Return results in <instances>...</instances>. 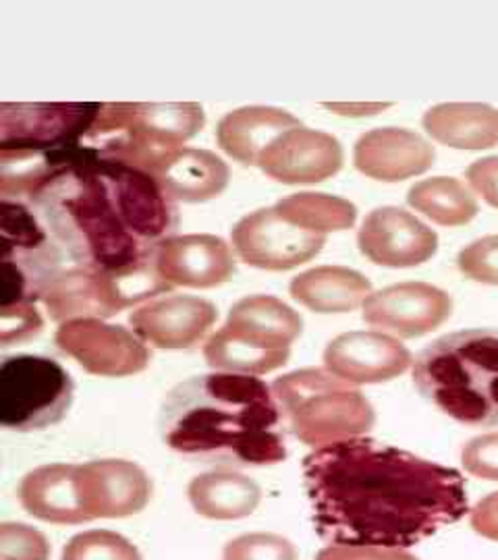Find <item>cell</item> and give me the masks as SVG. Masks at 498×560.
Segmentation results:
<instances>
[{
    "mask_svg": "<svg viewBox=\"0 0 498 560\" xmlns=\"http://www.w3.org/2000/svg\"><path fill=\"white\" fill-rule=\"evenodd\" d=\"M303 486L320 538L343 546L412 548L470 511L458 469L363 436L308 455Z\"/></svg>",
    "mask_w": 498,
    "mask_h": 560,
    "instance_id": "6da1fadb",
    "label": "cell"
},
{
    "mask_svg": "<svg viewBox=\"0 0 498 560\" xmlns=\"http://www.w3.org/2000/svg\"><path fill=\"white\" fill-rule=\"evenodd\" d=\"M76 266L127 272L154 264L160 243L179 226L175 201L159 179L88 148L25 201Z\"/></svg>",
    "mask_w": 498,
    "mask_h": 560,
    "instance_id": "7a4b0ae2",
    "label": "cell"
},
{
    "mask_svg": "<svg viewBox=\"0 0 498 560\" xmlns=\"http://www.w3.org/2000/svg\"><path fill=\"white\" fill-rule=\"evenodd\" d=\"M160 439L183 455L219 467H266L287 459L273 388L256 376L201 374L162 400Z\"/></svg>",
    "mask_w": 498,
    "mask_h": 560,
    "instance_id": "3957f363",
    "label": "cell"
},
{
    "mask_svg": "<svg viewBox=\"0 0 498 560\" xmlns=\"http://www.w3.org/2000/svg\"><path fill=\"white\" fill-rule=\"evenodd\" d=\"M100 110L99 102H2V200H30L42 183L80 161Z\"/></svg>",
    "mask_w": 498,
    "mask_h": 560,
    "instance_id": "277c9868",
    "label": "cell"
},
{
    "mask_svg": "<svg viewBox=\"0 0 498 560\" xmlns=\"http://www.w3.org/2000/svg\"><path fill=\"white\" fill-rule=\"evenodd\" d=\"M414 386L447 418L497 428L498 328H467L432 340L414 361Z\"/></svg>",
    "mask_w": 498,
    "mask_h": 560,
    "instance_id": "5b68a950",
    "label": "cell"
},
{
    "mask_svg": "<svg viewBox=\"0 0 498 560\" xmlns=\"http://www.w3.org/2000/svg\"><path fill=\"white\" fill-rule=\"evenodd\" d=\"M204 125L206 115L198 102L102 104L88 143L104 159L154 175Z\"/></svg>",
    "mask_w": 498,
    "mask_h": 560,
    "instance_id": "8992f818",
    "label": "cell"
},
{
    "mask_svg": "<svg viewBox=\"0 0 498 560\" xmlns=\"http://www.w3.org/2000/svg\"><path fill=\"white\" fill-rule=\"evenodd\" d=\"M282 425L308 446H328L370 432L377 416L358 388L328 370L305 368L273 382Z\"/></svg>",
    "mask_w": 498,
    "mask_h": 560,
    "instance_id": "52a82bcc",
    "label": "cell"
},
{
    "mask_svg": "<svg viewBox=\"0 0 498 560\" xmlns=\"http://www.w3.org/2000/svg\"><path fill=\"white\" fill-rule=\"evenodd\" d=\"M301 330V316L285 301L250 295L231 307L224 326L206 342L204 358L227 374H270L289 361Z\"/></svg>",
    "mask_w": 498,
    "mask_h": 560,
    "instance_id": "ba28073f",
    "label": "cell"
},
{
    "mask_svg": "<svg viewBox=\"0 0 498 560\" xmlns=\"http://www.w3.org/2000/svg\"><path fill=\"white\" fill-rule=\"evenodd\" d=\"M173 287L157 272V266H143L127 272H100L83 266L60 270L38 295L50 320H106L123 310L169 293Z\"/></svg>",
    "mask_w": 498,
    "mask_h": 560,
    "instance_id": "9c48e42d",
    "label": "cell"
},
{
    "mask_svg": "<svg viewBox=\"0 0 498 560\" xmlns=\"http://www.w3.org/2000/svg\"><path fill=\"white\" fill-rule=\"evenodd\" d=\"M76 395L71 374L46 355L20 353L0 365V423L11 432H38L67 418Z\"/></svg>",
    "mask_w": 498,
    "mask_h": 560,
    "instance_id": "30bf717a",
    "label": "cell"
},
{
    "mask_svg": "<svg viewBox=\"0 0 498 560\" xmlns=\"http://www.w3.org/2000/svg\"><path fill=\"white\" fill-rule=\"evenodd\" d=\"M0 307L36 303L42 289L59 275L65 254L30 203L0 200Z\"/></svg>",
    "mask_w": 498,
    "mask_h": 560,
    "instance_id": "8fae6325",
    "label": "cell"
},
{
    "mask_svg": "<svg viewBox=\"0 0 498 560\" xmlns=\"http://www.w3.org/2000/svg\"><path fill=\"white\" fill-rule=\"evenodd\" d=\"M233 249L241 260L259 270H293L316 258L326 235L303 231L285 221L275 206L243 217L231 231Z\"/></svg>",
    "mask_w": 498,
    "mask_h": 560,
    "instance_id": "7c38bea8",
    "label": "cell"
},
{
    "mask_svg": "<svg viewBox=\"0 0 498 560\" xmlns=\"http://www.w3.org/2000/svg\"><path fill=\"white\" fill-rule=\"evenodd\" d=\"M55 345L94 376L123 378L140 374L150 365V351L138 335L125 326L94 318L60 324Z\"/></svg>",
    "mask_w": 498,
    "mask_h": 560,
    "instance_id": "4fadbf2b",
    "label": "cell"
},
{
    "mask_svg": "<svg viewBox=\"0 0 498 560\" xmlns=\"http://www.w3.org/2000/svg\"><path fill=\"white\" fill-rule=\"evenodd\" d=\"M258 166L266 177L282 185H316L339 173L343 148L337 138L299 125L264 150Z\"/></svg>",
    "mask_w": 498,
    "mask_h": 560,
    "instance_id": "5bb4252c",
    "label": "cell"
},
{
    "mask_svg": "<svg viewBox=\"0 0 498 560\" xmlns=\"http://www.w3.org/2000/svg\"><path fill=\"white\" fill-rule=\"evenodd\" d=\"M453 301L432 284L403 282L372 293L363 303V320L401 339L437 330L451 316Z\"/></svg>",
    "mask_w": 498,
    "mask_h": 560,
    "instance_id": "9a60e30c",
    "label": "cell"
},
{
    "mask_svg": "<svg viewBox=\"0 0 498 560\" xmlns=\"http://www.w3.org/2000/svg\"><path fill=\"white\" fill-rule=\"evenodd\" d=\"M359 252L386 268H412L439 249L432 229L401 208H379L366 217L358 233Z\"/></svg>",
    "mask_w": 498,
    "mask_h": 560,
    "instance_id": "2e32d148",
    "label": "cell"
},
{
    "mask_svg": "<svg viewBox=\"0 0 498 560\" xmlns=\"http://www.w3.org/2000/svg\"><path fill=\"white\" fill-rule=\"evenodd\" d=\"M81 494L92 520H123L152 499V480L134 460L100 459L80 465Z\"/></svg>",
    "mask_w": 498,
    "mask_h": 560,
    "instance_id": "e0dca14e",
    "label": "cell"
},
{
    "mask_svg": "<svg viewBox=\"0 0 498 560\" xmlns=\"http://www.w3.org/2000/svg\"><path fill=\"white\" fill-rule=\"evenodd\" d=\"M154 266L171 287L215 289L235 275L233 249L217 235H183L162 241Z\"/></svg>",
    "mask_w": 498,
    "mask_h": 560,
    "instance_id": "ac0fdd59",
    "label": "cell"
},
{
    "mask_svg": "<svg viewBox=\"0 0 498 560\" xmlns=\"http://www.w3.org/2000/svg\"><path fill=\"white\" fill-rule=\"evenodd\" d=\"M217 318L215 303L192 295H171L138 307L129 316V324L141 340L159 349L181 351L196 347Z\"/></svg>",
    "mask_w": 498,
    "mask_h": 560,
    "instance_id": "d6986e66",
    "label": "cell"
},
{
    "mask_svg": "<svg viewBox=\"0 0 498 560\" xmlns=\"http://www.w3.org/2000/svg\"><path fill=\"white\" fill-rule=\"evenodd\" d=\"M412 363V353L382 332H345L324 351L326 370L349 384L395 381Z\"/></svg>",
    "mask_w": 498,
    "mask_h": 560,
    "instance_id": "ffe728a7",
    "label": "cell"
},
{
    "mask_svg": "<svg viewBox=\"0 0 498 560\" xmlns=\"http://www.w3.org/2000/svg\"><path fill=\"white\" fill-rule=\"evenodd\" d=\"M21 506L36 520L57 525L92 521L81 494L80 465L53 463L30 471L20 486Z\"/></svg>",
    "mask_w": 498,
    "mask_h": 560,
    "instance_id": "44dd1931",
    "label": "cell"
},
{
    "mask_svg": "<svg viewBox=\"0 0 498 560\" xmlns=\"http://www.w3.org/2000/svg\"><path fill=\"white\" fill-rule=\"evenodd\" d=\"M354 161L363 175L393 183L428 171L435 162V150L416 133L389 127L361 136Z\"/></svg>",
    "mask_w": 498,
    "mask_h": 560,
    "instance_id": "7402d4cb",
    "label": "cell"
},
{
    "mask_svg": "<svg viewBox=\"0 0 498 560\" xmlns=\"http://www.w3.org/2000/svg\"><path fill=\"white\" fill-rule=\"evenodd\" d=\"M298 117L275 106H243L220 119L217 141L222 152L243 166H258L264 150L280 133L299 127Z\"/></svg>",
    "mask_w": 498,
    "mask_h": 560,
    "instance_id": "603a6c76",
    "label": "cell"
},
{
    "mask_svg": "<svg viewBox=\"0 0 498 560\" xmlns=\"http://www.w3.org/2000/svg\"><path fill=\"white\" fill-rule=\"evenodd\" d=\"M173 201L204 203L227 189L231 171L215 152L183 148L154 173Z\"/></svg>",
    "mask_w": 498,
    "mask_h": 560,
    "instance_id": "cb8c5ba5",
    "label": "cell"
},
{
    "mask_svg": "<svg viewBox=\"0 0 498 560\" xmlns=\"http://www.w3.org/2000/svg\"><path fill=\"white\" fill-rule=\"evenodd\" d=\"M372 284L363 275L343 266H320L291 280L289 293L316 314H347L370 298Z\"/></svg>",
    "mask_w": 498,
    "mask_h": 560,
    "instance_id": "d4e9b609",
    "label": "cell"
},
{
    "mask_svg": "<svg viewBox=\"0 0 498 560\" xmlns=\"http://www.w3.org/2000/svg\"><path fill=\"white\" fill-rule=\"evenodd\" d=\"M187 494L198 515L219 521L245 520L262 501L258 481L227 469L194 478Z\"/></svg>",
    "mask_w": 498,
    "mask_h": 560,
    "instance_id": "484cf974",
    "label": "cell"
},
{
    "mask_svg": "<svg viewBox=\"0 0 498 560\" xmlns=\"http://www.w3.org/2000/svg\"><path fill=\"white\" fill-rule=\"evenodd\" d=\"M426 131L447 145L479 150L498 140V115L478 104H442L426 113Z\"/></svg>",
    "mask_w": 498,
    "mask_h": 560,
    "instance_id": "4316f807",
    "label": "cell"
},
{
    "mask_svg": "<svg viewBox=\"0 0 498 560\" xmlns=\"http://www.w3.org/2000/svg\"><path fill=\"white\" fill-rule=\"evenodd\" d=\"M280 217L303 231L326 235L331 231L351 229L358 219L354 203L326 194H293L275 203Z\"/></svg>",
    "mask_w": 498,
    "mask_h": 560,
    "instance_id": "83f0119b",
    "label": "cell"
},
{
    "mask_svg": "<svg viewBox=\"0 0 498 560\" xmlns=\"http://www.w3.org/2000/svg\"><path fill=\"white\" fill-rule=\"evenodd\" d=\"M407 201L428 219L447 226H458L478 214V203L472 194L455 179L437 177L421 180L409 189Z\"/></svg>",
    "mask_w": 498,
    "mask_h": 560,
    "instance_id": "f1b7e54d",
    "label": "cell"
},
{
    "mask_svg": "<svg viewBox=\"0 0 498 560\" xmlns=\"http://www.w3.org/2000/svg\"><path fill=\"white\" fill-rule=\"evenodd\" d=\"M62 560H141L140 550L117 532L90 529L73 536Z\"/></svg>",
    "mask_w": 498,
    "mask_h": 560,
    "instance_id": "f546056e",
    "label": "cell"
},
{
    "mask_svg": "<svg viewBox=\"0 0 498 560\" xmlns=\"http://www.w3.org/2000/svg\"><path fill=\"white\" fill-rule=\"evenodd\" d=\"M222 560H298V548L279 534L258 532L229 541Z\"/></svg>",
    "mask_w": 498,
    "mask_h": 560,
    "instance_id": "4dcf8cb0",
    "label": "cell"
},
{
    "mask_svg": "<svg viewBox=\"0 0 498 560\" xmlns=\"http://www.w3.org/2000/svg\"><path fill=\"white\" fill-rule=\"evenodd\" d=\"M50 544L46 536L25 523L0 525V560H48Z\"/></svg>",
    "mask_w": 498,
    "mask_h": 560,
    "instance_id": "1f68e13d",
    "label": "cell"
},
{
    "mask_svg": "<svg viewBox=\"0 0 498 560\" xmlns=\"http://www.w3.org/2000/svg\"><path fill=\"white\" fill-rule=\"evenodd\" d=\"M44 328L40 312L34 301H21L0 307V345L11 347L38 337Z\"/></svg>",
    "mask_w": 498,
    "mask_h": 560,
    "instance_id": "d6a6232c",
    "label": "cell"
},
{
    "mask_svg": "<svg viewBox=\"0 0 498 560\" xmlns=\"http://www.w3.org/2000/svg\"><path fill=\"white\" fill-rule=\"evenodd\" d=\"M459 270L478 282L498 284V237H486L459 254Z\"/></svg>",
    "mask_w": 498,
    "mask_h": 560,
    "instance_id": "836d02e7",
    "label": "cell"
},
{
    "mask_svg": "<svg viewBox=\"0 0 498 560\" xmlns=\"http://www.w3.org/2000/svg\"><path fill=\"white\" fill-rule=\"evenodd\" d=\"M463 467L479 480L498 481V434L467 442L461 453Z\"/></svg>",
    "mask_w": 498,
    "mask_h": 560,
    "instance_id": "e575fe53",
    "label": "cell"
},
{
    "mask_svg": "<svg viewBox=\"0 0 498 560\" xmlns=\"http://www.w3.org/2000/svg\"><path fill=\"white\" fill-rule=\"evenodd\" d=\"M316 560H418L414 555L398 548L380 546H326L319 552Z\"/></svg>",
    "mask_w": 498,
    "mask_h": 560,
    "instance_id": "d590c367",
    "label": "cell"
},
{
    "mask_svg": "<svg viewBox=\"0 0 498 560\" xmlns=\"http://www.w3.org/2000/svg\"><path fill=\"white\" fill-rule=\"evenodd\" d=\"M472 527L486 540L498 541V492H493L472 511Z\"/></svg>",
    "mask_w": 498,
    "mask_h": 560,
    "instance_id": "8d00e7d4",
    "label": "cell"
}]
</instances>
